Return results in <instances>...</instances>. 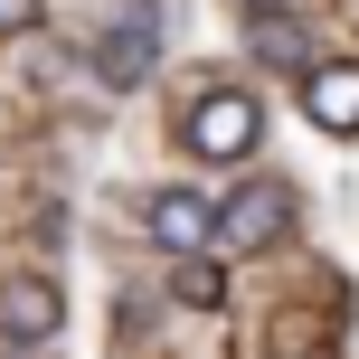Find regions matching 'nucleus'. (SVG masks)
Segmentation results:
<instances>
[{
  "label": "nucleus",
  "instance_id": "f257e3e1",
  "mask_svg": "<svg viewBox=\"0 0 359 359\" xmlns=\"http://www.w3.org/2000/svg\"><path fill=\"white\" fill-rule=\"evenodd\" d=\"M255 142H265V114H255V95H198V104H189V151H198V161H246V151Z\"/></svg>",
  "mask_w": 359,
  "mask_h": 359
},
{
  "label": "nucleus",
  "instance_id": "f03ea898",
  "mask_svg": "<svg viewBox=\"0 0 359 359\" xmlns=\"http://www.w3.org/2000/svg\"><path fill=\"white\" fill-rule=\"evenodd\" d=\"M142 227H151V246H170V255H198V246H217V208H208L198 189H151Z\"/></svg>",
  "mask_w": 359,
  "mask_h": 359
},
{
  "label": "nucleus",
  "instance_id": "7ed1b4c3",
  "mask_svg": "<svg viewBox=\"0 0 359 359\" xmlns=\"http://www.w3.org/2000/svg\"><path fill=\"white\" fill-rule=\"evenodd\" d=\"M57 322H67V303H57L48 274H10L0 284V331L10 341H57Z\"/></svg>",
  "mask_w": 359,
  "mask_h": 359
},
{
  "label": "nucleus",
  "instance_id": "20e7f679",
  "mask_svg": "<svg viewBox=\"0 0 359 359\" xmlns=\"http://www.w3.org/2000/svg\"><path fill=\"white\" fill-rule=\"evenodd\" d=\"M151 57H161V19H151V10H133L123 29H104V48H95V76H104V86H142V76H151Z\"/></svg>",
  "mask_w": 359,
  "mask_h": 359
},
{
  "label": "nucleus",
  "instance_id": "39448f33",
  "mask_svg": "<svg viewBox=\"0 0 359 359\" xmlns=\"http://www.w3.org/2000/svg\"><path fill=\"white\" fill-rule=\"evenodd\" d=\"M303 114L322 133H359V67H322V57H312L303 67Z\"/></svg>",
  "mask_w": 359,
  "mask_h": 359
},
{
  "label": "nucleus",
  "instance_id": "423d86ee",
  "mask_svg": "<svg viewBox=\"0 0 359 359\" xmlns=\"http://www.w3.org/2000/svg\"><path fill=\"white\" fill-rule=\"evenodd\" d=\"M274 227H284V189H265V180L217 208V246H236V255H246V246H274Z\"/></svg>",
  "mask_w": 359,
  "mask_h": 359
},
{
  "label": "nucleus",
  "instance_id": "0eeeda50",
  "mask_svg": "<svg viewBox=\"0 0 359 359\" xmlns=\"http://www.w3.org/2000/svg\"><path fill=\"white\" fill-rule=\"evenodd\" d=\"M170 293H180V303H189V312H208L217 293H227V284H217V265H208V246H198V255H180V274H170Z\"/></svg>",
  "mask_w": 359,
  "mask_h": 359
},
{
  "label": "nucleus",
  "instance_id": "6e6552de",
  "mask_svg": "<svg viewBox=\"0 0 359 359\" xmlns=\"http://www.w3.org/2000/svg\"><path fill=\"white\" fill-rule=\"evenodd\" d=\"M255 57H284V67H312V38L293 19H255Z\"/></svg>",
  "mask_w": 359,
  "mask_h": 359
},
{
  "label": "nucleus",
  "instance_id": "1a4fd4ad",
  "mask_svg": "<svg viewBox=\"0 0 359 359\" xmlns=\"http://www.w3.org/2000/svg\"><path fill=\"white\" fill-rule=\"evenodd\" d=\"M19 29H38V0H0V38H19Z\"/></svg>",
  "mask_w": 359,
  "mask_h": 359
}]
</instances>
